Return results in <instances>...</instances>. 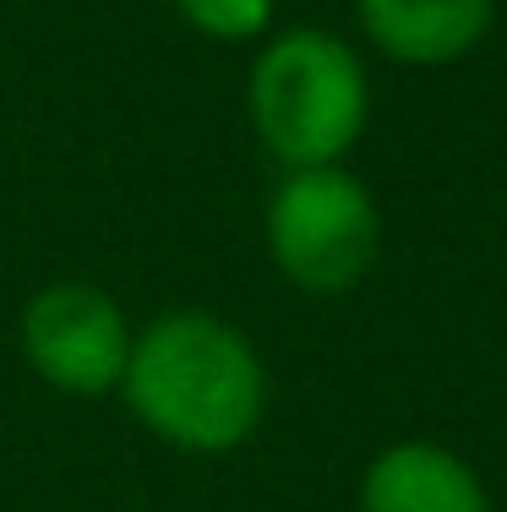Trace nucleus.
<instances>
[{
    "label": "nucleus",
    "instance_id": "7ed1b4c3",
    "mask_svg": "<svg viewBox=\"0 0 507 512\" xmlns=\"http://www.w3.org/2000/svg\"><path fill=\"white\" fill-rule=\"evenodd\" d=\"M268 256L306 295H344L371 273L382 246V213L366 180L344 164L289 169L268 197Z\"/></svg>",
    "mask_w": 507,
    "mask_h": 512
},
{
    "label": "nucleus",
    "instance_id": "f03ea898",
    "mask_svg": "<svg viewBox=\"0 0 507 512\" xmlns=\"http://www.w3.org/2000/svg\"><path fill=\"white\" fill-rule=\"evenodd\" d=\"M246 109L257 142L284 169L344 164L371 115V82L338 33L284 28L251 60Z\"/></svg>",
    "mask_w": 507,
    "mask_h": 512
},
{
    "label": "nucleus",
    "instance_id": "20e7f679",
    "mask_svg": "<svg viewBox=\"0 0 507 512\" xmlns=\"http://www.w3.org/2000/svg\"><path fill=\"white\" fill-rule=\"evenodd\" d=\"M131 333L137 327L126 322L115 295H104L99 284H82V278H60V284L33 289L17 316L22 360L33 365V376L44 387H55L66 398L120 393Z\"/></svg>",
    "mask_w": 507,
    "mask_h": 512
},
{
    "label": "nucleus",
    "instance_id": "423d86ee",
    "mask_svg": "<svg viewBox=\"0 0 507 512\" xmlns=\"http://www.w3.org/2000/svg\"><path fill=\"white\" fill-rule=\"evenodd\" d=\"M360 33L398 66H453L497 22V0H355Z\"/></svg>",
    "mask_w": 507,
    "mask_h": 512
},
{
    "label": "nucleus",
    "instance_id": "39448f33",
    "mask_svg": "<svg viewBox=\"0 0 507 512\" xmlns=\"http://www.w3.org/2000/svg\"><path fill=\"white\" fill-rule=\"evenodd\" d=\"M360 512H491V496L453 447L393 442L360 474Z\"/></svg>",
    "mask_w": 507,
    "mask_h": 512
},
{
    "label": "nucleus",
    "instance_id": "f257e3e1",
    "mask_svg": "<svg viewBox=\"0 0 507 512\" xmlns=\"http://www.w3.org/2000/svg\"><path fill=\"white\" fill-rule=\"evenodd\" d=\"M120 398L153 442L219 458L257 436L268 414V365L224 316L164 311L131 333Z\"/></svg>",
    "mask_w": 507,
    "mask_h": 512
},
{
    "label": "nucleus",
    "instance_id": "0eeeda50",
    "mask_svg": "<svg viewBox=\"0 0 507 512\" xmlns=\"http://www.w3.org/2000/svg\"><path fill=\"white\" fill-rule=\"evenodd\" d=\"M175 11L213 44H246L273 28V0H175Z\"/></svg>",
    "mask_w": 507,
    "mask_h": 512
}]
</instances>
